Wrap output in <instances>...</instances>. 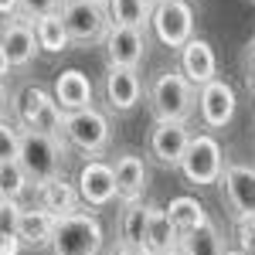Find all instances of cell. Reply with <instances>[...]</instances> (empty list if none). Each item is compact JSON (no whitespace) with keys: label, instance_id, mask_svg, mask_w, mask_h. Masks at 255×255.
I'll use <instances>...</instances> for the list:
<instances>
[{"label":"cell","instance_id":"1","mask_svg":"<svg viewBox=\"0 0 255 255\" xmlns=\"http://www.w3.org/2000/svg\"><path fill=\"white\" fill-rule=\"evenodd\" d=\"M102 245H106V228H102L99 215L68 211V215L55 218L51 242H48L51 255H99Z\"/></svg>","mask_w":255,"mask_h":255},{"label":"cell","instance_id":"2","mask_svg":"<svg viewBox=\"0 0 255 255\" xmlns=\"http://www.w3.org/2000/svg\"><path fill=\"white\" fill-rule=\"evenodd\" d=\"M17 163L27 184H44L51 177H61V163H65V139L44 136L38 129H20V146H17Z\"/></svg>","mask_w":255,"mask_h":255},{"label":"cell","instance_id":"3","mask_svg":"<svg viewBox=\"0 0 255 255\" xmlns=\"http://www.w3.org/2000/svg\"><path fill=\"white\" fill-rule=\"evenodd\" d=\"M194 96L197 89L184 79L177 68L160 72L150 85V109L157 123H187L194 113Z\"/></svg>","mask_w":255,"mask_h":255},{"label":"cell","instance_id":"4","mask_svg":"<svg viewBox=\"0 0 255 255\" xmlns=\"http://www.w3.org/2000/svg\"><path fill=\"white\" fill-rule=\"evenodd\" d=\"M61 139L68 146H75L79 153L96 157V153H102L109 146L113 129H109L106 113H99L96 106H89V109H79V113H65V119H61Z\"/></svg>","mask_w":255,"mask_h":255},{"label":"cell","instance_id":"5","mask_svg":"<svg viewBox=\"0 0 255 255\" xmlns=\"http://www.w3.org/2000/svg\"><path fill=\"white\" fill-rule=\"evenodd\" d=\"M180 174L187 184H197V187H211L221 180V170H225V153H221V143H218L211 133H197L191 136L184 157H180Z\"/></svg>","mask_w":255,"mask_h":255},{"label":"cell","instance_id":"6","mask_svg":"<svg viewBox=\"0 0 255 255\" xmlns=\"http://www.w3.org/2000/svg\"><path fill=\"white\" fill-rule=\"evenodd\" d=\"M58 17L68 31V41H75V44H96L109 31L106 7L96 3V0H61Z\"/></svg>","mask_w":255,"mask_h":255},{"label":"cell","instance_id":"7","mask_svg":"<svg viewBox=\"0 0 255 255\" xmlns=\"http://www.w3.org/2000/svg\"><path fill=\"white\" fill-rule=\"evenodd\" d=\"M146 27H153V34H157L160 44H167V48H177V51H180L187 41L194 38V10H191L187 0L157 3Z\"/></svg>","mask_w":255,"mask_h":255},{"label":"cell","instance_id":"8","mask_svg":"<svg viewBox=\"0 0 255 255\" xmlns=\"http://www.w3.org/2000/svg\"><path fill=\"white\" fill-rule=\"evenodd\" d=\"M194 102H197V113H201L204 129H225V126L235 119V109H238L235 89H232L225 79L204 82V85L197 89Z\"/></svg>","mask_w":255,"mask_h":255},{"label":"cell","instance_id":"9","mask_svg":"<svg viewBox=\"0 0 255 255\" xmlns=\"http://www.w3.org/2000/svg\"><path fill=\"white\" fill-rule=\"evenodd\" d=\"M75 194H79V204L85 208H106L116 201V180H113V163L106 160H85L79 167V177H75Z\"/></svg>","mask_w":255,"mask_h":255},{"label":"cell","instance_id":"10","mask_svg":"<svg viewBox=\"0 0 255 255\" xmlns=\"http://www.w3.org/2000/svg\"><path fill=\"white\" fill-rule=\"evenodd\" d=\"M225 184V197H228V208L235 211V218H255V167L249 163H225L221 180Z\"/></svg>","mask_w":255,"mask_h":255},{"label":"cell","instance_id":"11","mask_svg":"<svg viewBox=\"0 0 255 255\" xmlns=\"http://www.w3.org/2000/svg\"><path fill=\"white\" fill-rule=\"evenodd\" d=\"M102 44H106L109 68H139V61L146 55V34L136 27H109Z\"/></svg>","mask_w":255,"mask_h":255},{"label":"cell","instance_id":"12","mask_svg":"<svg viewBox=\"0 0 255 255\" xmlns=\"http://www.w3.org/2000/svg\"><path fill=\"white\" fill-rule=\"evenodd\" d=\"M102 96H106V102H109L113 113H129V109H136L139 99H143V82H139L136 68H106Z\"/></svg>","mask_w":255,"mask_h":255},{"label":"cell","instance_id":"13","mask_svg":"<svg viewBox=\"0 0 255 255\" xmlns=\"http://www.w3.org/2000/svg\"><path fill=\"white\" fill-rule=\"evenodd\" d=\"M0 48L7 55V65L10 68H24L31 65L34 55H38V41H34V27L20 17H7L3 27H0Z\"/></svg>","mask_w":255,"mask_h":255},{"label":"cell","instance_id":"14","mask_svg":"<svg viewBox=\"0 0 255 255\" xmlns=\"http://www.w3.org/2000/svg\"><path fill=\"white\" fill-rule=\"evenodd\" d=\"M191 143V129L187 123H153V133H150V157L163 163V167H177L184 150Z\"/></svg>","mask_w":255,"mask_h":255},{"label":"cell","instance_id":"15","mask_svg":"<svg viewBox=\"0 0 255 255\" xmlns=\"http://www.w3.org/2000/svg\"><path fill=\"white\" fill-rule=\"evenodd\" d=\"M113 180H116V197L123 204L143 201L146 180H150L146 160L139 157V153H119L116 163H113Z\"/></svg>","mask_w":255,"mask_h":255},{"label":"cell","instance_id":"16","mask_svg":"<svg viewBox=\"0 0 255 255\" xmlns=\"http://www.w3.org/2000/svg\"><path fill=\"white\" fill-rule=\"evenodd\" d=\"M55 106H58L61 113H79V109H89L92 106V99H96V89H92V79L79 72V68H65L58 72V79H55Z\"/></svg>","mask_w":255,"mask_h":255},{"label":"cell","instance_id":"17","mask_svg":"<svg viewBox=\"0 0 255 255\" xmlns=\"http://www.w3.org/2000/svg\"><path fill=\"white\" fill-rule=\"evenodd\" d=\"M177 72L191 82L194 89H201L204 82H211V79H218L215 48H211L204 38H191L184 48H180V68H177Z\"/></svg>","mask_w":255,"mask_h":255},{"label":"cell","instance_id":"18","mask_svg":"<svg viewBox=\"0 0 255 255\" xmlns=\"http://www.w3.org/2000/svg\"><path fill=\"white\" fill-rule=\"evenodd\" d=\"M51 228H55V215H48L44 208H24L20 204L17 221H14V235L20 238V245H27V249H48Z\"/></svg>","mask_w":255,"mask_h":255},{"label":"cell","instance_id":"19","mask_svg":"<svg viewBox=\"0 0 255 255\" xmlns=\"http://www.w3.org/2000/svg\"><path fill=\"white\" fill-rule=\"evenodd\" d=\"M38 191V208H44L48 215H68V211H79V194H75V184L65 180V177H51L34 187Z\"/></svg>","mask_w":255,"mask_h":255},{"label":"cell","instance_id":"20","mask_svg":"<svg viewBox=\"0 0 255 255\" xmlns=\"http://www.w3.org/2000/svg\"><path fill=\"white\" fill-rule=\"evenodd\" d=\"M163 211H167V218H170V228L177 232V238L191 235V232H194V228H201L204 221H211V218H208V211H204V204H201L197 197H191V194L174 197Z\"/></svg>","mask_w":255,"mask_h":255},{"label":"cell","instance_id":"21","mask_svg":"<svg viewBox=\"0 0 255 255\" xmlns=\"http://www.w3.org/2000/svg\"><path fill=\"white\" fill-rule=\"evenodd\" d=\"M106 20L109 27H136L146 31L150 14H153V3L150 0H106Z\"/></svg>","mask_w":255,"mask_h":255},{"label":"cell","instance_id":"22","mask_svg":"<svg viewBox=\"0 0 255 255\" xmlns=\"http://www.w3.org/2000/svg\"><path fill=\"white\" fill-rule=\"evenodd\" d=\"M177 245H180V238H177V232L170 228L167 211L150 204V208H146V238H143V249L150 255H160V252L177 249Z\"/></svg>","mask_w":255,"mask_h":255},{"label":"cell","instance_id":"23","mask_svg":"<svg viewBox=\"0 0 255 255\" xmlns=\"http://www.w3.org/2000/svg\"><path fill=\"white\" fill-rule=\"evenodd\" d=\"M34 27V41H38V51L44 55H61V51H68V31H65V24H61L58 14H48V17H41L38 24H31Z\"/></svg>","mask_w":255,"mask_h":255},{"label":"cell","instance_id":"24","mask_svg":"<svg viewBox=\"0 0 255 255\" xmlns=\"http://www.w3.org/2000/svg\"><path fill=\"white\" fill-rule=\"evenodd\" d=\"M51 99V92L48 89H41V85H24L17 96H14V102H10V109H14V119H17L20 129H27L31 123H34V116L41 113V106Z\"/></svg>","mask_w":255,"mask_h":255},{"label":"cell","instance_id":"25","mask_svg":"<svg viewBox=\"0 0 255 255\" xmlns=\"http://www.w3.org/2000/svg\"><path fill=\"white\" fill-rule=\"evenodd\" d=\"M177 249H180L184 255H221V252H225L221 235H218V228L211 225V221H204V225L194 228L191 235H184Z\"/></svg>","mask_w":255,"mask_h":255},{"label":"cell","instance_id":"26","mask_svg":"<svg viewBox=\"0 0 255 255\" xmlns=\"http://www.w3.org/2000/svg\"><path fill=\"white\" fill-rule=\"evenodd\" d=\"M146 208L143 201H133L123 208V218H119V235H123V245H136L143 249V238H146Z\"/></svg>","mask_w":255,"mask_h":255},{"label":"cell","instance_id":"27","mask_svg":"<svg viewBox=\"0 0 255 255\" xmlns=\"http://www.w3.org/2000/svg\"><path fill=\"white\" fill-rule=\"evenodd\" d=\"M27 187H31V184H27V177H24L17 160L0 163V201H20Z\"/></svg>","mask_w":255,"mask_h":255},{"label":"cell","instance_id":"28","mask_svg":"<svg viewBox=\"0 0 255 255\" xmlns=\"http://www.w3.org/2000/svg\"><path fill=\"white\" fill-rule=\"evenodd\" d=\"M61 119H65V113L55 106V99H48L27 129H38V133H44V136H58L61 139Z\"/></svg>","mask_w":255,"mask_h":255},{"label":"cell","instance_id":"29","mask_svg":"<svg viewBox=\"0 0 255 255\" xmlns=\"http://www.w3.org/2000/svg\"><path fill=\"white\" fill-rule=\"evenodd\" d=\"M17 146H20V126L10 123L7 116H0V163L17 160Z\"/></svg>","mask_w":255,"mask_h":255},{"label":"cell","instance_id":"30","mask_svg":"<svg viewBox=\"0 0 255 255\" xmlns=\"http://www.w3.org/2000/svg\"><path fill=\"white\" fill-rule=\"evenodd\" d=\"M58 3L61 0H20L17 3V17L27 20V24H38V20L48 17V14H58Z\"/></svg>","mask_w":255,"mask_h":255},{"label":"cell","instance_id":"31","mask_svg":"<svg viewBox=\"0 0 255 255\" xmlns=\"http://www.w3.org/2000/svg\"><path fill=\"white\" fill-rule=\"evenodd\" d=\"M238 249H242V255H255V218L238 221Z\"/></svg>","mask_w":255,"mask_h":255},{"label":"cell","instance_id":"32","mask_svg":"<svg viewBox=\"0 0 255 255\" xmlns=\"http://www.w3.org/2000/svg\"><path fill=\"white\" fill-rule=\"evenodd\" d=\"M17 211H20V201H0V235L3 232H14Z\"/></svg>","mask_w":255,"mask_h":255},{"label":"cell","instance_id":"33","mask_svg":"<svg viewBox=\"0 0 255 255\" xmlns=\"http://www.w3.org/2000/svg\"><path fill=\"white\" fill-rule=\"evenodd\" d=\"M20 249L24 245H20V238L14 232H3L0 235V255H20Z\"/></svg>","mask_w":255,"mask_h":255},{"label":"cell","instance_id":"34","mask_svg":"<svg viewBox=\"0 0 255 255\" xmlns=\"http://www.w3.org/2000/svg\"><path fill=\"white\" fill-rule=\"evenodd\" d=\"M245 82H249V89H255V38L245 48Z\"/></svg>","mask_w":255,"mask_h":255},{"label":"cell","instance_id":"35","mask_svg":"<svg viewBox=\"0 0 255 255\" xmlns=\"http://www.w3.org/2000/svg\"><path fill=\"white\" fill-rule=\"evenodd\" d=\"M17 3L20 0H0V17H17Z\"/></svg>","mask_w":255,"mask_h":255},{"label":"cell","instance_id":"36","mask_svg":"<svg viewBox=\"0 0 255 255\" xmlns=\"http://www.w3.org/2000/svg\"><path fill=\"white\" fill-rule=\"evenodd\" d=\"M113 255H150V252H146V249H136V245H123V242H119V249Z\"/></svg>","mask_w":255,"mask_h":255},{"label":"cell","instance_id":"37","mask_svg":"<svg viewBox=\"0 0 255 255\" xmlns=\"http://www.w3.org/2000/svg\"><path fill=\"white\" fill-rule=\"evenodd\" d=\"M7 72H10V65H7V55H3V48H0V82L7 79Z\"/></svg>","mask_w":255,"mask_h":255},{"label":"cell","instance_id":"38","mask_svg":"<svg viewBox=\"0 0 255 255\" xmlns=\"http://www.w3.org/2000/svg\"><path fill=\"white\" fill-rule=\"evenodd\" d=\"M221 255H242V249H225Z\"/></svg>","mask_w":255,"mask_h":255},{"label":"cell","instance_id":"39","mask_svg":"<svg viewBox=\"0 0 255 255\" xmlns=\"http://www.w3.org/2000/svg\"><path fill=\"white\" fill-rule=\"evenodd\" d=\"M160 255H184L180 249H170V252H160Z\"/></svg>","mask_w":255,"mask_h":255},{"label":"cell","instance_id":"40","mask_svg":"<svg viewBox=\"0 0 255 255\" xmlns=\"http://www.w3.org/2000/svg\"><path fill=\"white\" fill-rule=\"evenodd\" d=\"M0 116H3V92H0Z\"/></svg>","mask_w":255,"mask_h":255},{"label":"cell","instance_id":"41","mask_svg":"<svg viewBox=\"0 0 255 255\" xmlns=\"http://www.w3.org/2000/svg\"><path fill=\"white\" fill-rule=\"evenodd\" d=\"M150 3H153V7H157V3H170V0H150Z\"/></svg>","mask_w":255,"mask_h":255},{"label":"cell","instance_id":"42","mask_svg":"<svg viewBox=\"0 0 255 255\" xmlns=\"http://www.w3.org/2000/svg\"><path fill=\"white\" fill-rule=\"evenodd\" d=\"M96 3H106V0H96Z\"/></svg>","mask_w":255,"mask_h":255}]
</instances>
